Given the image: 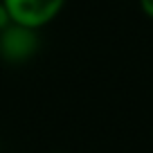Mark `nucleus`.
<instances>
[{"instance_id": "1", "label": "nucleus", "mask_w": 153, "mask_h": 153, "mask_svg": "<svg viewBox=\"0 0 153 153\" xmlns=\"http://www.w3.org/2000/svg\"><path fill=\"white\" fill-rule=\"evenodd\" d=\"M11 16V23L41 29L61 14L65 0H2Z\"/></svg>"}, {"instance_id": "2", "label": "nucleus", "mask_w": 153, "mask_h": 153, "mask_svg": "<svg viewBox=\"0 0 153 153\" xmlns=\"http://www.w3.org/2000/svg\"><path fill=\"white\" fill-rule=\"evenodd\" d=\"M38 50V34L34 27L9 23L0 29V59L7 63H25Z\"/></svg>"}, {"instance_id": "3", "label": "nucleus", "mask_w": 153, "mask_h": 153, "mask_svg": "<svg viewBox=\"0 0 153 153\" xmlns=\"http://www.w3.org/2000/svg\"><path fill=\"white\" fill-rule=\"evenodd\" d=\"M9 23H11V16H9V11H7L5 2L0 0V29H5Z\"/></svg>"}, {"instance_id": "4", "label": "nucleus", "mask_w": 153, "mask_h": 153, "mask_svg": "<svg viewBox=\"0 0 153 153\" xmlns=\"http://www.w3.org/2000/svg\"><path fill=\"white\" fill-rule=\"evenodd\" d=\"M140 7L149 18H153V0H140Z\"/></svg>"}]
</instances>
